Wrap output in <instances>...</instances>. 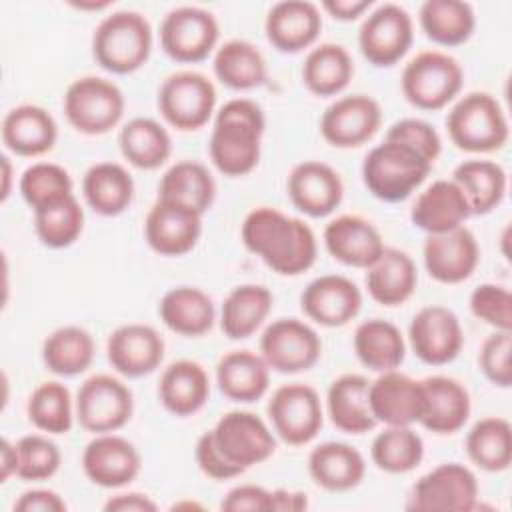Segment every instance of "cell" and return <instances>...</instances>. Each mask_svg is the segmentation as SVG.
<instances>
[{"label": "cell", "mask_w": 512, "mask_h": 512, "mask_svg": "<svg viewBox=\"0 0 512 512\" xmlns=\"http://www.w3.org/2000/svg\"><path fill=\"white\" fill-rule=\"evenodd\" d=\"M240 238L248 252L280 276H300L314 266L318 256L314 230L304 220L272 206L250 210L240 226Z\"/></svg>", "instance_id": "obj_1"}, {"label": "cell", "mask_w": 512, "mask_h": 512, "mask_svg": "<svg viewBox=\"0 0 512 512\" xmlns=\"http://www.w3.org/2000/svg\"><path fill=\"white\" fill-rule=\"evenodd\" d=\"M266 128L264 110L250 98H232L216 114L208 140V154L216 170L238 178L250 174L262 152V134Z\"/></svg>", "instance_id": "obj_2"}, {"label": "cell", "mask_w": 512, "mask_h": 512, "mask_svg": "<svg viewBox=\"0 0 512 512\" xmlns=\"http://www.w3.org/2000/svg\"><path fill=\"white\" fill-rule=\"evenodd\" d=\"M152 26L136 10H118L100 20L92 34L96 64L112 74L140 70L152 52Z\"/></svg>", "instance_id": "obj_3"}, {"label": "cell", "mask_w": 512, "mask_h": 512, "mask_svg": "<svg viewBox=\"0 0 512 512\" xmlns=\"http://www.w3.org/2000/svg\"><path fill=\"white\" fill-rule=\"evenodd\" d=\"M432 164L402 142L386 140L368 150L362 182L382 202H402L428 178Z\"/></svg>", "instance_id": "obj_4"}, {"label": "cell", "mask_w": 512, "mask_h": 512, "mask_svg": "<svg viewBox=\"0 0 512 512\" xmlns=\"http://www.w3.org/2000/svg\"><path fill=\"white\" fill-rule=\"evenodd\" d=\"M450 142L470 154L502 150L508 142V118L500 102L488 92H468L446 114Z\"/></svg>", "instance_id": "obj_5"}, {"label": "cell", "mask_w": 512, "mask_h": 512, "mask_svg": "<svg viewBox=\"0 0 512 512\" xmlns=\"http://www.w3.org/2000/svg\"><path fill=\"white\" fill-rule=\"evenodd\" d=\"M464 70L460 62L442 50H422L402 70L404 98L418 110H442L462 90Z\"/></svg>", "instance_id": "obj_6"}, {"label": "cell", "mask_w": 512, "mask_h": 512, "mask_svg": "<svg viewBox=\"0 0 512 512\" xmlns=\"http://www.w3.org/2000/svg\"><path fill=\"white\" fill-rule=\"evenodd\" d=\"M124 106L118 84L102 76L76 78L62 100L68 124L86 136H100L116 128L124 116Z\"/></svg>", "instance_id": "obj_7"}, {"label": "cell", "mask_w": 512, "mask_h": 512, "mask_svg": "<svg viewBox=\"0 0 512 512\" xmlns=\"http://www.w3.org/2000/svg\"><path fill=\"white\" fill-rule=\"evenodd\" d=\"M158 110L180 132L200 130L216 114V88L202 72H172L158 88Z\"/></svg>", "instance_id": "obj_8"}, {"label": "cell", "mask_w": 512, "mask_h": 512, "mask_svg": "<svg viewBox=\"0 0 512 512\" xmlns=\"http://www.w3.org/2000/svg\"><path fill=\"white\" fill-rule=\"evenodd\" d=\"M78 424L92 434H108L124 428L134 412V396L128 384L112 374H92L74 398Z\"/></svg>", "instance_id": "obj_9"}, {"label": "cell", "mask_w": 512, "mask_h": 512, "mask_svg": "<svg viewBox=\"0 0 512 512\" xmlns=\"http://www.w3.org/2000/svg\"><path fill=\"white\" fill-rule=\"evenodd\" d=\"M266 412L274 434L288 446L310 444L324 424L320 394L302 382L278 386L268 400Z\"/></svg>", "instance_id": "obj_10"}, {"label": "cell", "mask_w": 512, "mask_h": 512, "mask_svg": "<svg viewBox=\"0 0 512 512\" xmlns=\"http://www.w3.org/2000/svg\"><path fill=\"white\" fill-rule=\"evenodd\" d=\"M220 38L216 16L200 6H178L160 22V46L168 58L196 64L210 56Z\"/></svg>", "instance_id": "obj_11"}, {"label": "cell", "mask_w": 512, "mask_h": 512, "mask_svg": "<svg viewBox=\"0 0 512 512\" xmlns=\"http://www.w3.org/2000/svg\"><path fill=\"white\" fill-rule=\"evenodd\" d=\"M220 454L242 472L266 462L276 452L272 428L254 412L230 410L210 428Z\"/></svg>", "instance_id": "obj_12"}, {"label": "cell", "mask_w": 512, "mask_h": 512, "mask_svg": "<svg viewBox=\"0 0 512 512\" xmlns=\"http://www.w3.org/2000/svg\"><path fill=\"white\" fill-rule=\"evenodd\" d=\"M414 40V22L406 8L394 2L378 4L364 16L358 30V48L376 68L400 62Z\"/></svg>", "instance_id": "obj_13"}, {"label": "cell", "mask_w": 512, "mask_h": 512, "mask_svg": "<svg viewBox=\"0 0 512 512\" xmlns=\"http://www.w3.org/2000/svg\"><path fill=\"white\" fill-rule=\"evenodd\" d=\"M260 356L270 370L298 374L310 370L322 354L318 332L298 318H278L260 336Z\"/></svg>", "instance_id": "obj_14"}, {"label": "cell", "mask_w": 512, "mask_h": 512, "mask_svg": "<svg viewBox=\"0 0 512 512\" xmlns=\"http://www.w3.org/2000/svg\"><path fill=\"white\" fill-rule=\"evenodd\" d=\"M476 500V474L460 462H442L414 482L406 508L468 512L476 508Z\"/></svg>", "instance_id": "obj_15"}, {"label": "cell", "mask_w": 512, "mask_h": 512, "mask_svg": "<svg viewBox=\"0 0 512 512\" xmlns=\"http://www.w3.org/2000/svg\"><path fill=\"white\" fill-rule=\"evenodd\" d=\"M412 352L430 366H444L456 360L464 346V330L458 316L440 304L420 308L408 326Z\"/></svg>", "instance_id": "obj_16"}, {"label": "cell", "mask_w": 512, "mask_h": 512, "mask_svg": "<svg viewBox=\"0 0 512 512\" xmlns=\"http://www.w3.org/2000/svg\"><path fill=\"white\" fill-rule=\"evenodd\" d=\"M382 124V108L368 94L336 98L320 116V134L334 148H358L374 138Z\"/></svg>", "instance_id": "obj_17"}, {"label": "cell", "mask_w": 512, "mask_h": 512, "mask_svg": "<svg viewBox=\"0 0 512 512\" xmlns=\"http://www.w3.org/2000/svg\"><path fill=\"white\" fill-rule=\"evenodd\" d=\"M142 468L138 448L116 432L94 434L84 446L82 470L100 488H122L130 484Z\"/></svg>", "instance_id": "obj_18"}, {"label": "cell", "mask_w": 512, "mask_h": 512, "mask_svg": "<svg viewBox=\"0 0 512 512\" xmlns=\"http://www.w3.org/2000/svg\"><path fill=\"white\" fill-rule=\"evenodd\" d=\"M202 236V214L156 198L144 220V238L160 256H184Z\"/></svg>", "instance_id": "obj_19"}, {"label": "cell", "mask_w": 512, "mask_h": 512, "mask_svg": "<svg viewBox=\"0 0 512 512\" xmlns=\"http://www.w3.org/2000/svg\"><path fill=\"white\" fill-rule=\"evenodd\" d=\"M422 258L432 280L460 284L474 274L480 262V248L476 236L466 226H460L440 234H426Z\"/></svg>", "instance_id": "obj_20"}, {"label": "cell", "mask_w": 512, "mask_h": 512, "mask_svg": "<svg viewBox=\"0 0 512 512\" xmlns=\"http://www.w3.org/2000/svg\"><path fill=\"white\" fill-rule=\"evenodd\" d=\"M286 192L294 208L312 218L332 214L344 198V182L336 168L320 160L296 164L286 178Z\"/></svg>", "instance_id": "obj_21"}, {"label": "cell", "mask_w": 512, "mask_h": 512, "mask_svg": "<svg viewBox=\"0 0 512 512\" xmlns=\"http://www.w3.org/2000/svg\"><path fill=\"white\" fill-rule=\"evenodd\" d=\"M300 308L312 322L326 328H340L358 316L362 292L356 282L342 274H322L302 290Z\"/></svg>", "instance_id": "obj_22"}, {"label": "cell", "mask_w": 512, "mask_h": 512, "mask_svg": "<svg viewBox=\"0 0 512 512\" xmlns=\"http://www.w3.org/2000/svg\"><path fill=\"white\" fill-rule=\"evenodd\" d=\"M370 410L378 424L386 426H412L420 424L424 414V388L422 380L388 370L380 372L368 386Z\"/></svg>", "instance_id": "obj_23"}, {"label": "cell", "mask_w": 512, "mask_h": 512, "mask_svg": "<svg viewBox=\"0 0 512 512\" xmlns=\"http://www.w3.org/2000/svg\"><path fill=\"white\" fill-rule=\"evenodd\" d=\"M164 340L156 328L140 322L118 326L106 342L110 366L126 376L140 378L152 374L164 360Z\"/></svg>", "instance_id": "obj_24"}, {"label": "cell", "mask_w": 512, "mask_h": 512, "mask_svg": "<svg viewBox=\"0 0 512 512\" xmlns=\"http://www.w3.org/2000/svg\"><path fill=\"white\" fill-rule=\"evenodd\" d=\"M322 238L328 254L352 268L372 266L386 248L380 230L358 214L336 216L326 224Z\"/></svg>", "instance_id": "obj_25"}, {"label": "cell", "mask_w": 512, "mask_h": 512, "mask_svg": "<svg viewBox=\"0 0 512 512\" xmlns=\"http://www.w3.org/2000/svg\"><path fill=\"white\" fill-rule=\"evenodd\" d=\"M320 30V8L308 0L276 2L264 20L268 42L284 54H296L310 48L318 40Z\"/></svg>", "instance_id": "obj_26"}, {"label": "cell", "mask_w": 512, "mask_h": 512, "mask_svg": "<svg viewBox=\"0 0 512 512\" xmlns=\"http://www.w3.org/2000/svg\"><path fill=\"white\" fill-rule=\"evenodd\" d=\"M472 216L470 204L454 180H434L414 200L410 220L426 234H440L464 226Z\"/></svg>", "instance_id": "obj_27"}, {"label": "cell", "mask_w": 512, "mask_h": 512, "mask_svg": "<svg viewBox=\"0 0 512 512\" xmlns=\"http://www.w3.org/2000/svg\"><path fill=\"white\" fill-rule=\"evenodd\" d=\"M424 388V414L420 418V424L440 436L454 434L470 418L472 402L466 386L444 374L426 376L422 380Z\"/></svg>", "instance_id": "obj_28"}, {"label": "cell", "mask_w": 512, "mask_h": 512, "mask_svg": "<svg viewBox=\"0 0 512 512\" xmlns=\"http://www.w3.org/2000/svg\"><path fill=\"white\" fill-rule=\"evenodd\" d=\"M2 144L16 156L36 158L50 152L58 140L54 116L38 104H20L2 120Z\"/></svg>", "instance_id": "obj_29"}, {"label": "cell", "mask_w": 512, "mask_h": 512, "mask_svg": "<svg viewBox=\"0 0 512 512\" xmlns=\"http://www.w3.org/2000/svg\"><path fill=\"white\" fill-rule=\"evenodd\" d=\"M210 398V378L206 368L188 358L170 362L158 382V400L174 416L186 418L200 412Z\"/></svg>", "instance_id": "obj_30"}, {"label": "cell", "mask_w": 512, "mask_h": 512, "mask_svg": "<svg viewBox=\"0 0 512 512\" xmlns=\"http://www.w3.org/2000/svg\"><path fill=\"white\" fill-rule=\"evenodd\" d=\"M364 282L374 302L394 308L412 298L418 284V270L408 252L386 246L380 258L366 268Z\"/></svg>", "instance_id": "obj_31"}, {"label": "cell", "mask_w": 512, "mask_h": 512, "mask_svg": "<svg viewBox=\"0 0 512 512\" xmlns=\"http://www.w3.org/2000/svg\"><path fill=\"white\" fill-rule=\"evenodd\" d=\"M308 474L316 486L328 492H348L364 480L366 460L352 444L330 440L312 448Z\"/></svg>", "instance_id": "obj_32"}, {"label": "cell", "mask_w": 512, "mask_h": 512, "mask_svg": "<svg viewBox=\"0 0 512 512\" xmlns=\"http://www.w3.org/2000/svg\"><path fill=\"white\" fill-rule=\"evenodd\" d=\"M370 380L362 374H342L334 378L326 392V412L330 422L346 434H364L376 428V418L368 402Z\"/></svg>", "instance_id": "obj_33"}, {"label": "cell", "mask_w": 512, "mask_h": 512, "mask_svg": "<svg viewBox=\"0 0 512 512\" xmlns=\"http://www.w3.org/2000/svg\"><path fill=\"white\" fill-rule=\"evenodd\" d=\"M216 384L228 400L250 404L268 392L270 368L252 350H230L216 364Z\"/></svg>", "instance_id": "obj_34"}, {"label": "cell", "mask_w": 512, "mask_h": 512, "mask_svg": "<svg viewBox=\"0 0 512 512\" xmlns=\"http://www.w3.org/2000/svg\"><path fill=\"white\" fill-rule=\"evenodd\" d=\"M158 316L168 330L196 338L210 332L214 326L216 306L202 288L176 286L160 298Z\"/></svg>", "instance_id": "obj_35"}, {"label": "cell", "mask_w": 512, "mask_h": 512, "mask_svg": "<svg viewBox=\"0 0 512 512\" xmlns=\"http://www.w3.org/2000/svg\"><path fill=\"white\" fill-rule=\"evenodd\" d=\"M82 194L96 214L106 218L118 216L134 200V178L118 162H96L84 172Z\"/></svg>", "instance_id": "obj_36"}, {"label": "cell", "mask_w": 512, "mask_h": 512, "mask_svg": "<svg viewBox=\"0 0 512 512\" xmlns=\"http://www.w3.org/2000/svg\"><path fill=\"white\" fill-rule=\"evenodd\" d=\"M156 198L182 204L204 216L214 204L216 180L202 162L178 160L162 174Z\"/></svg>", "instance_id": "obj_37"}, {"label": "cell", "mask_w": 512, "mask_h": 512, "mask_svg": "<svg viewBox=\"0 0 512 512\" xmlns=\"http://www.w3.org/2000/svg\"><path fill=\"white\" fill-rule=\"evenodd\" d=\"M274 296L262 284L234 286L220 308V328L230 340L250 338L272 312Z\"/></svg>", "instance_id": "obj_38"}, {"label": "cell", "mask_w": 512, "mask_h": 512, "mask_svg": "<svg viewBox=\"0 0 512 512\" xmlns=\"http://www.w3.org/2000/svg\"><path fill=\"white\" fill-rule=\"evenodd\" d=\"M354 352L372 372L396 370L406 358V342L396 324L384 318H370L354 330Z\"/></svg>", "instance_id": "obj_39"}, {"label": "cell", "mask_w": 512, "mask_h": 512, "mask_svg": "<svg viewBox=\"0 0 512 512\" xmlns=\"http://www.w3.org/2000/svg\"><path fill=\"white\" fill-rule=\"evenodd\" d=\"M354 76L350 52L336 42L314 46L302 64V82L314 96L330 98L340 94Z\"/></svg>", "instance_id": "obj_40"}, {"label": "cell", "mask_w": 512, "mask_h": 512, "mask_svg": "<svg viewBox=\"0 0 512 512\" xmlns=\"http://www.w3.org/2000/svg\"><path fill=\"white\" fill-rule=\"evenodd\" d=\"M118 146L124 160L140 170H156L164 166L172 154V138L168 130L148 116L128 120L120 128Z\"/></svg>", "instance_id": "obj_41"}, {"label": "cell", "mask_w": 512, "mask_h": 512, "mask_svg": "<svg viewBox=\"0 0 512 512\" xmlns=\"http://www.w3.org/2000/svg\"><path fill=\"white\" fill-rule=\"evenodd\" d=\"M212 70L232 90H252L266 82L268 66L264 54L248 40L232 38L214 52Z\"/></svg>", "instance_id": "obj_42"}, {"label": "cell", "mask_w": 512, "mask_h": 512, "mask_svg": "<svg viewBox=\"0 0 512 512\" xmlns=\"http://www.w3.org/2000/svg\"><path fill=\"white\" fill-rule=\"evenodd\" d=\"M96 344L88 330L66 324L52 330L42 342V362L56 376H78L86 372L94 360Z\"/></svg>", "instance_id": "obj_43"}, {"label": "cell", "mask_w": 512, "mask_h": 512, "mask_svg": "<svg viewBox=\"0 0 512 512\" xmlns=\"http://www.w3.org/2000/svg\"><path fill=\"white\" fill-rule=\"evenodd\" d=\"M418 22L428 40L450 48L470 40L476 14L464 0H426L418 10Z\"/></svg>", "instance_id": "obj_44"}, {"label": "cell", "mask_w": 512, "mask_h": 512, "mask_svg": "<svg viewBox=\"0 0 512 512\" xmlns=\"http://www.w3.org/2000/svg\"><path fill=\"white\" fill-rule=\"evenodd\" d=\"M452 180L464 192L472 216L492 212L506 196V172L498 162L492 160H464L454 168Z\"/></svg>", "instance_id": "obj_45"}, {"label": "cell", "mask_w": 512, "mask_h": 512, "mask_svg": "<svg viewBox=\"0 0 512 512\" xmlns=\"http://www.w3.org/2000/svg\"><path fill=\"white\" fill-rule=\"evenodd\" d=\"M466 454L484 472H502L512 462V426L506 418H480L466 434Z\"/></svg>", "instance_id": "obj_46"}, {"label": "cell", "mask_w": 512, "mask_h": 512, "mask_svg": "<svg viewBox=\"0 0 512 512\" xmlns=\"http://www.w3.org/2000/svg\"><path fill=\"white\" fill-rule=\"evenodd\" d=\"M26 416L40 432L68 434L76 418L74 398L68 386L58 380L40 382L28 396Z\"/></svg>", "instance_id": "obj_47"}, {"label": "cell", "mask_w": 512, "mask_h": 512, "mask_svg": "<svg viewBox=\"0 0 512 512\" xmlns=\"http://www.w3.org/2000/svg\"><path fill=\"white\" fill-rule=\"evenodd\" d=\"M372 462L388 474L412 472L424 458V440L412 426H386L370 444Z\"/></svg>", "instance_id": "obj_48"}, {"label": "cell", "mask_w": 512, "mask_h": 512, "mask_svg": "<svg viewBox=\"0 0 512 512\" xmlns=\"http://www.w3.org/2000/svg\"><path fill=\"white\" fill-rule=\"evenodd\" d=\"M32 212L36 236L48 248H68L84 230V210L74 194Z\"/></svg>", "instance_id": "obj_49"}, {"label": "cell", "mask_w": 512, "mask_h": 512, "mask_svg": "<svg viewBox=\"0 0 512 512\" xmlns=\"http://www.w3.org/2000/svg\"><path fill=\"white\" fill-rule=\"evenodd\" d=\"M72 188L74 184L70 172L54 162L30 164L18 182V190L32 210L72 196Z\"/></svg>", "instance_id": "obj_50"}, {"label": "cell", "mask_w": 512, "mask_h": 512, "mask_svg": "<svg viewBox=\"0 0 512 512\" xmlns=\"http://www.w3.org/2000/svg\"><path fill=\"white\" fill-rule=\"evenodd\" d=\"M16 476L24 482H42L52 478L62 462L56 442L44 434H26L16 442Z\"/></svg>", "instance_id": "obj_51"}, {"label": "cell", "mask_w": 512, "mask_h": 512, "mask_svg": "<svg viewBox=\"0 0 512 512\" xmlns=\"http://www.w3.org/2000/svg\"><path fill=\"white\" fill-rule=\"evenodd\" d=\"M470 312L494 330H512V294L502 284L476 286L470 294Z\"/></svg>", "instance_id": "obj_52"}, {"label": "cell", "mask_w": 512, "mask_h": 512, "mask_svg": "<svg viewBox=\"0 0 512 512\" xmlns=\"http://www.w3.org/2000/svg\"><path fill=\"white\" fill-rule=\"evenodd\" d=\"M512 330H496L492 332L480 346L478 366L488 382L498 388H510L512 384Z\"/></svg>", "instance_id": "obj_53"}, {"label": "cell", "mask_w": 512, "mask_h": 512, "mask_svg": "<svg viewBox=\"0 0 512 512\" xmlns=\"http://www.w3.org/2000/svg\"><path fill=\"white\" fill-rule=\"evenodd\" d=\"M386 140L402 142L416 150L420 156H424L430 164L436 162V158L442 152V140L432 124H428L422 118H400L386 130Z\"/></svg>", "instance_id": "obj_54"}, {"label": "cell", "mask_w": 512, "mask_h": 512, "mask_svg": "<svg viewBox=\"0 0 512 512\" xmlns=\"http://www.w3.org/2000/svg\"><path fill=\"white\" fill-rule=\"evenodd\" d=\"M194 458H196V464L198 468L202 470V474H206L208 478L212 480H230V478H236L240 474H244L238 466L230 464L222 454L220 450L216 448L214 440H212V434L210 430L204 432L198 442H196V448H194Z\"/></svg>", "instance_id": "obj_55"}, {"label": "cell", "mask_w": 512, "mask_h": 512, "mask_svg": "<svg viewBox=\"0 0 512 512\" xmlns=\"http://www.w3.org/2000/svg\"><path fill=\"white\" fill-rule=\"evenodd\" d=\"M220 508L226 512H270L272 510V492L264 486L256 484H240L228 490V494L222 498Z\"/></svg>", "instance_id": "obj_56"}, {"label": "cell", "mask_w": 512, "mask_h": 512, "mask_svg": "<svg viewBox=\"0 0 512 512\" xmlns=\"http://www.w3.org/2000/svg\"><path fill=\"white\" fill-rule=\"evenodd\" d=\"M68 504L64 498L48 488H32L20 494L14 502V510L18 512H64Z\"/></svg>", "instance_id": "obj_57"}, {"label": "cell", "mask_w": 512, "mask_h": 512, "mask_svg": "<svg viewBox=\"0 0 512 512\" xmlns=\"http://www.w3.org/2000/svg\"><path fill=\"white\" fill-rule=\"evenodd\" d=\"M106 512H154L158 504L142 492H122L104 502Z\"/></svg>", "instance_id": "obj_58"}, {"label": "cell", "mask_w": 512, "mask_h": 512, "mask_svg": "<svg viewBox=\"0 0 512 512\" xmlns=\"http://www.w3.org/2000/svg\"><path fill=\"white\" fill-rule=\"evenodd\" d=\"M374 6L372 0H324L322 10L328 12L334 20L352 22L364 16Z\"/></svg>", "instance_id": "obj_59"}, {"label": "cell", "mask_w": 512, "mask_h": 512, "mask_svg": "<svg viewBox=\"0 0 512 512\" xmlns=\"http://www.w3.org/2000/svg\"><path fill=\"white\" fill-rule=\"evenodd\" d=\"M308 508V498L304 492H290V490H272V510H288L300 512Z\"/></svg>", "instance_id": "obj_60"}, {"label": "cell", "mask_w": 512, "mask_h": 512, "mask_svg": "<svg viewBox=\"0 0 512 512\" xmlns=\"http://www.w3.org/2000/svg\"><path fill=\"white\" fill-rule=\"evenodd\" d=\"M18 456H16V444H12L8 438H2L0 442V482H8L10 476H16Z\"/></svg>", "instance_id": "obj_61"}, {"label": "cell", "mask_w": 512, "mask_h": 512, "mask_svg": "<svg viewBox=\"0 0 512 512\" xmlns=\"http://www.w3.org/2000/svg\"><path fill=\"white\" fill-rule=\"evenodd\" d=\"M2 194H0V200L6 202L8 196H10V180H12V164H10V158L6 154H2Z\"/></svg>", "instance_id": "obj_62"}, {"label": "cell", "mask_w": 512, "mask_h": 512, "mask_svg": "<svg viewBox=\"0 0 512 512\" xmlns=\"http://www.w3.org/2000/svg\"><path fill=\"white\" fill-rule=\"evenodd\" d=\"M78 10H106L112 6V2H72Z\"/></svg>", "instance_id": "obj_63"}]
</instances>
